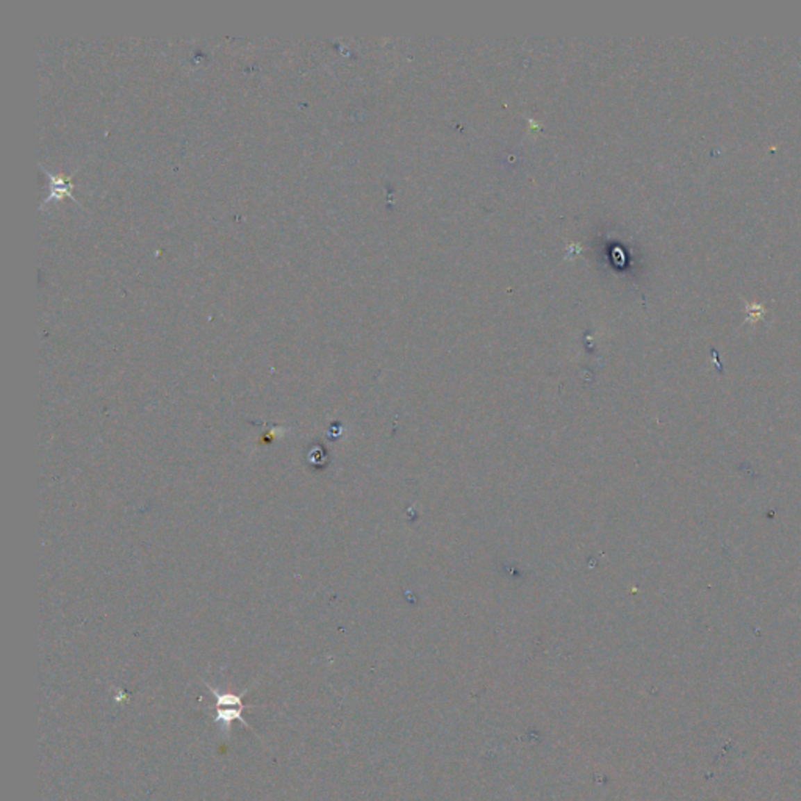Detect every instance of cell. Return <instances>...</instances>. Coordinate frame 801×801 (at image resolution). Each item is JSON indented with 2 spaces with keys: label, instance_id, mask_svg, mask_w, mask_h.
<instances>
[{
  "label": "cell",
  "instance_id": "1",
  "mask_svg": "<svg viewBox=\"0 0 801 801\" xmlns=\"http://www.w3.org/2000/svg\"><path fill=\"white\" fill-rule=\"evenodd\" d=\"M245 707H247V706H238V707H215V709H216V716H215V718H213V723H215V725H220L221 729H222V734H226V736H229V732H231L232 723L235 722V720H238V722L243 723L247 729L252 731L251 725L246 722V720L243 718V716H241V713H243Z\"/></svg>",
  "mask_w": 801,
  "mask_h": 801
}]
</instances>
